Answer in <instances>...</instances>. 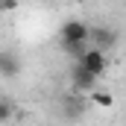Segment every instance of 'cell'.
I'll return each instance as SVG.
<instances>
[{"label": "cell", "instance_id": "obj_1", "mask_svg": "<svg viewBox=\"0 0 126 126\" xmlns=\"http://www.w3.org/2000/svg\"><path fill=\"white\" fill-rule=\"evenodd\" d=\"M59 38H62V47L88 44V24H85V21H79V18H70V21H64V24H62Z\"/></svg>", "mask_w": 126, "mask_h": 126}, {"label": "cell", "instance_id": "obj_2", "mask_svg": "<svg viewBox=\"0 0 126 126\" xmlns=\"http://www.w3.org/2000/svg\"><path fill=\"white\" fill-rule=\"evenodd\" d=\"M114 44H117V32L111 30V27H106V24H94V27H88V47H91V50L106 53V50L114 47Z\"/></svg>", "mask_w": 126, "mask_h": 126}, {"label": "cell", "instance_id": "obj_3", "mask_svg": "<svg viewBox=\"0 0 126 126\" xmlns=\"http://www.w3.org/2000/svg\"><path fill=\"white\" fill-rule=\"evenodd\" d=\"M76 64H82L91 76H103L106 67H109V59H106V53H100V50H91V47H88V53H85Z\"/></svg>", "mask_w": 126, "mask_h": 126}, {"label": "cell", "instance_id": "obj_4", "mask_svg": "<svg viewBox=\"0 0 126 126\" xmlns=\"http://www.w3.org/2000/svg\"><path fill=\"white\" fill-rule=\"evenodd\" d=\"M94 82H97V76H91L82 64H73V70H70V85H73V91H76V94L94 91Z\"/></svg>", "mask_w": 126, "mask_h": 126}, {"label": "cell", "instance_id": "obj_5", "mask_svg": "<svg viewBox=\"0 0 126 126\" xmlns=\"http://www.w3.org/2000/svg\"><path fill=\"white\" fill-rule=\"evenodd\" d=\"M21 73V56L15 50H0V76L15 79Z\"/></svg>", "mask_w": 126, "mask_h": 126}, {"label": "cell", "instance_id": "obj_6", "mask_svg": "<svg viewBox=\"0 0 126 126\" xmlns=\"http://www.w3.org/2000/svg\"><path fill=\"white\" fill-rule=\"evenodd\" d=\"M62 109H64V114H67V120H79V117H82V109H85V103H82V97L76 94V91H70V94H64Z\"/></svg>", "mask_w": 126, "mask_h": 126}, {"label": "cell", "instance_id": "obj_7", "mask_svg": "<svg viewBox=\"0 0 126 126\" xmlns=\"http://www.w3.org/2000/svg\"><path fill=\"white\" fill-rule=\"evenodd\" d=\"M91 100H94V106H100V109H111L114 106V97L109 94V91H91Z\"/></svg>", "mask_w": 126, "mask_h": 126}, {"label": "cell", "instance_id": "obj_8", "mask_svg": "<svg viewBox=\"0 0 126 126\" xmlns=\"http://www.w3.org/2000/svg\"><path fill=\"white\" fill-rule=\"evenodd\" d=\"M15 117V106H12V100L9 97H0V123H9Z\"/></svg>", "mask_w": 126, "mask_h": 126}, {"label": "cell", "instance_id": "obj_9", "mask_svg": "<svg viewBox=\"0 0 126 126\" xmlns=\"http://www.w3.org/2000/svg\"><path fill=\"white\" fill-rule=\"evenodd\" d=\"M18 9V3L15 0H6V3H0V12H15Z\"/></svg>", "mask_w": 126, "mask_h": 126}]
</instances>
